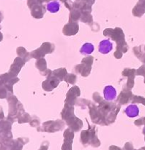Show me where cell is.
<instances>
[{"label": "cell", "instance_id": "cell-1", "mask_svg": "<svg viewBox=\"0 0 145 150\" xmlns=\"http://www.w3.org/2000/svg\"><path fill=\"white\" fill-rule=\"evenodd\" d=\"M117 90L111 85H108L103 89V96L105 100L113 101L117 98Z\"/></svg>", "mask_w": 145, "mask_h": 150}, {"label": "cell", "instance_id": "cell-2", "mask_svg": "<svg viewBox=\"0 0 145 150\" xmlns=\"http://www.w3.org/2000/svg\"><path fill=\"white\" fill-rule=\"evenodd\" d=\"M113 49V43L109 39H105L99 43V51L102 54H107Z\"/></svg>", "mask_w": 145, "mask_h": 150}, {"label": "cell", "instance_id": "cell-3", "mask_svg": "<svg viewBox=\"0 0 145 150\" xmlns=\"http://www.w3.org/2000/svg\"><path fill=\"white\" fill-rule=\"evenodd\" d=\"M124 113L126 115L130 118H134L136 117L139 114V108L135 104H131L128 105L127 108L124 109Z\"/></svg>", "mask_w": 145, "mask_h": 150}, {"label": "cell", "instance_id": "cell-4", "mask_svg": "<svg viewBox=\"0 0 145 150\" xmlns=\"http://www.w3.org/2000/svg\"><path fill=\"white\" fill-rule=\"evenodd\" d=\"M95 50V46L92 43L90 42H86L82 45L81 48L80 49V53L83 55H90L92 53H93Z\"/></svg>", "mask_w": 145, "mask_h": 150}, {"label": "cell", "instance_id": "cell-5", "mask_svg": "<svg viewBox=\"0 0 145 150\" xmlns=\"http://www.w3.org/2000/svg\"><path fill=\"white\" fill-rule=\"evenodd\" d=\"M47 10L51 13H56L59 10L60 4L57 1H50L47 4Z\"/></svg>", "mask_w": 145, "mask_h": 150}]
</instances>
